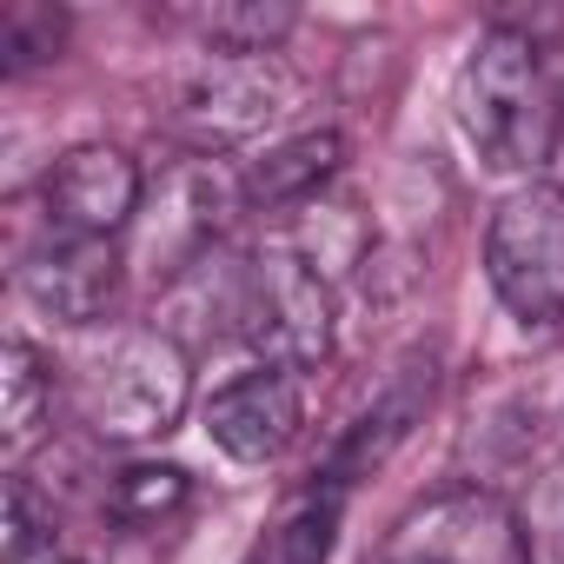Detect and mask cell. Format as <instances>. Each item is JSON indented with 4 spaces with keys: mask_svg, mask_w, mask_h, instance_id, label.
<instances>
[{
    "mask_svg": "<svg viewBox=\"0 0 564 564\" xmlns=\"http://www.w3.org/2000/svg\"><path fill=\"white\" fill-rule=\"evenodd\" d=\"M458 133L485 173H531L557 147V87L518 28H485L458 67Z\"/></svg>",
    "mask_w": 564,
    "mask_h": 564,
    "instance_id": "cell-1",
    "label": "cell"
},
{
    "mask_svg": "<svg viewBox=\"0 0 564 564\" xmlns=\"http://www.w3.org/2000/svg\"><path fill=\"white\" fill-rule=\"evenodd\" d=\"M186 399H193V352L160 326L107 333L74 366V412L107 445H140L173 432L186 419Z\"/></svg>",
    "mask_w": 564,
    "mask_h": 564,
    "instance_id": "cell-2",
    "label": "cell"
},
{
    "mask_svg": "<svg viewBox=\"0 0 564 564\" xmlns=\"http://www.w3.org/2000/svg\"><path fill=\"white\" fill-rule=\"evenodd\" d=\"M485 279L518 326L564 319V186L524 180L485 226Z\"/></svg>",
    "mask_w": 564,
    "mask_h": 564,
    "instance_id": "cell-3",
    "label": "cell"
},
{
    "mask_svg": "<svg viewBox=\"0 0 564 564\" xmlns=\"http://www.w3.org/2000/svg\"><path fill=\"white\" fill-rule=\"evenodd\" d=\"M239 339L259 352V366L293 372V379L333 359V286L313 265H300L279 239L246 259V333Z\"/></svg>",
    "mask_w": 564,
    "mask_h": 564,
    "instance_id": "cell-4",
    "label": "cell"
},
{
    "mask_svg": "<svg viewBox=\"0 0 564 564\" xmlns=\"http://www.w3.org/2000/svg\"><path fill=\"white\" fill-rule=\"evenodd\" d=\"M379 564H531V531L505 491L445 485L386 531Z\"/></svg>",
    "mask_w": 564,
    "mask_h": 564,
    "instance_id": "cell-5",
    "label": "cell"
},
{
    "mask_svg": "<svg viewBox=\"0 0 564 564\" xmlns=\"http://www.w3.org/2000/svg\"><path fill=\"white\" fill-rule=\"evenodd\" d=\"M300 80L279 67V54H206L186 80H180V100H173V127L219 153V147H246L259 140L279 113L293 107Z\"/></svg>",
    "mask_w": 564,
    "mask_h": 564,
    "instance_id": "cell-6",
    "label": "cell"
},
{
    "mask_svg": "<svg viewBox=\"0 0 564 564\" xmlns=\"http://www.w3.org/2000/svg\"><path fill=\"white\" fill-rule=\"evenodd\" d=\"M41 206H47V226L54 232H74V239H120L140 206H147V173L127 147H74L47 166L41 180Z\"/></svg>",
    "mask_w": 564,
    "mask_h": 564,
    "instance_id": "cell-7",
    "label": "cell"
},
{
    "mask_svg": "<svg viewBox=\"0 0 564 564\" xmlns=\"http://www.w3.org/2000/svg\"><path fill=\"white\" fill-rule=\"evenodd\" d=\"M120 239H74V232H47L28 259H21V293L41 319L54 326H100L113 313V293H120Z\"/></svg>",
    "mask_w": 564,
    "mask_h": 564,
    "instance_id": "cell-8",
    "label": "cell"
},
{
    "mask_svg": "<svg viewBox=\"0 0 564 564\" xmlns=\"http://www.w3.org/2000/svg\"><path fill=\"white\" fill-rule=\"evenodd\" d=\"M300 379L293 372H272V366H252L239 379H226L213 399H206V438L239 458V465H265L279 458L293 438H300Z\"/></svg>",
    "mask_w": 564,
    "mask_h": 564,
    "instance_id": "cell-9",
    "label": "cell"
},
{
    "mask_svg": "<svg viewBox=\"0 0 564 564\" xmlns=\"http://www.w3.org/2000/svg\"><path fill=\"white\" fill-rule=\"evenodd\" d=\"M153 326H160L166 339H180L186 352L246 333V259H232L226 246L199 252L186 272L166 279V293H160V306H153Z\"/></svg>",
    "mask_w": 564,
    "mask_h": 564,
    "instance_id": "cell-10",
    "label": "cell"
},
{
    "mask_svg": "<svg viewBox=\"0 0 564 564\" xmlns=\"http://www.w3.org/2000/svg\"><path fill=\"white\" fill-rule=\"evenodd\" d=\"M425 399H432V366L425 372H405V379H392L339 438H333V452H326V465L313 471V485H326V491H346V485H359V478H372L399 445H405V432H412V419L425 412Z\"/></svg>",
    "mask_w": 564,
    "mask_h": 564,
    "instance_id": "cell-11",
    "label": "cell"
},
{
    "mask_svg": "<svg viewBox=\"0 0 564 564\" xmlns=\"http://www.w3.org/2000/svg\"><path fill=\"white\" fill-rule=\"evenodd\" d=\"M339 160H346V140L333 133V127H306V133H293V140H272L259 160H246L239 166V186H246V199L252 206H306V199H319L333 180H339Z\"/></svg>",
    "mask_w": 564,
    "mask_h": 564,
    "instance_id": "cell-12",
    "label": "cell"
},
{
    "mask_svg": "<svg viewBox=\"0 0 564 564\" xmlns=\"http://www.w3.org/2000/svg\"><path fill=\"white\" fill-rule=\"evenodd\" d=\"M279 246H286L300 265H313L326 286H339V279L359 272L366 252H372V213L359 206V193L326 186L319 199H306V206L293 213V226L279 232Z\"/></svg>",
    "mask_w": 564,
    "mask_h": 564,
    "instance_id": "cell-13",
    "label": "cell"
},
{
    "mask_svg": "<svg viewBox=\"0 0 564 564\" xmlns=\"http://www.w3.org/2000/svg\"><path fill=\"white\" fill-rule=\"evenodd\" d=\"M339 511H346V491L306 485L286 511L252 538V551L239 564H326L333 544H339Z\"/></svg>",
    "mask_w": 564,
    "mask_h": 564,
    "instance_id": "cell-14",
    "label": "cell"
},
{
    "mask_svg": "<svg viewBox=\"0 0 564 564\" xmlns=\"http://www.w3.org/2000/svg\"><path fill=\"white\" fill-rule=\"evenodd\" d=\"M54 419V359L34 346V339H8L0 346V438L21 458Z\"/></svg>",
    "mask_w": 564,
    "mask_h": 564,
    "instance_id": "cell-15",
    "label": "cell"
},
{
    "mask_svg": "<svg viewBox=\"0 0 564 564\" xmlns=\"http://www.w3.org/2000/svg\"><path fill=\"white\" fill-rule=\"evenodd\" d=\"M293 8H279V0H226V8H206L193 14L199 41L213 54H279V41L293 34Z\"/></svg>",
    "mask_w": 564,
    "mask_h": 564,
    "instance_id": "cell-16",
    "label": "cell"
},
{
    "mask_svg": "<svg viewBox=\"0 0 564 564\" xmlns=\"http://www.w3.org/2000/svg\"><path fill=\"white\" fill-rule=\"evenodd\" d=\"M186 491H193V478H186L180 465H153V458H140V465L113 471V485H107V511H113L120 524H133V531H153V524H166V518L186 505Z\"/></svg>",
    "mask_w": 564,
    "mask_h": 564,
    "instance_id": "cell-17",
    "label": "cell"
},
{
    "mask_svg": "<svg viewBox=\"0 0 564 564\" xmlns=\"http://www.w3.org/2000/svg\"><path fill=\"white\" fill-rule=\"evenodd\" d=\"M67 47V14L47 8V0H14L8 14H0V67L14 80L34 74V67H54Z\"/></svg>",
    "mask_w": 564,
    "mask_h": 564,
    "instance_id": "cell-18",
    "label": "cell"
},
{
    "mask_svg": "<svg viewBox=\"0 0 564 564\" xmlns=\"http://www.w3.org/2000/svg\"><path fill=\"white\" fill-rule=\"evenodd\" d=\"M8 524H0V564H34L41 544H54V518L34 505V491L21 478H8V498H0Z\"/></svg>",
    "mask_w": 564,
    "mask_h": 564,
    "instance_id": "cell-19",
    "label": "cell"
},
{
    "mask_svg": "<svg viewBox=\"0 0 564 564\" xmlns=\"http://www.w3.org/2000/svg\"><path fill=\"white\" fill-rule=\"evenodd\" d=\"M47 564H80V557H47Z\"/></svg>",
    "mask_w": 564,
    "mask_h": 564,
    "instance_id": "cell-20",
    "label": "cell"
}]
</instances>
